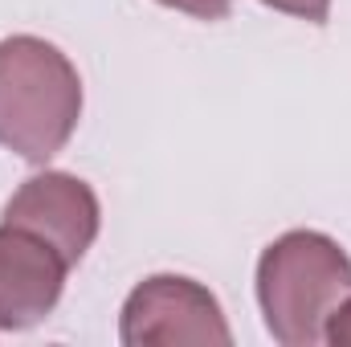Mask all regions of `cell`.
I'll return each instance as SVG.
<instances>
[{
	"label": "cell",
	"mask_w": 351,
	"mask_h": 347,
	"mask_svg": "<svg viewBox=\"0 0 351 347\" xmlns=\"http://www.w3.org/2000/svg\"><path fill=\"white\" fill-rule=\"evenodd\" d=\"M0 221L45 237L70 265H78L98 237L102 208L86 180L70 172H37L8 196Z\"/></svg>",
	"instance_id": "4"
},
{
	"label": "cell",
	"mask_w": 351,
	"mask_h": 347,
	"mask_svg": "<svg viewBox=\"0 0 351 347\" xmlns=\"http://www.w3.org/2000/svg\"><path fill=\"white\" fill-rule=\"evenodd\" d=\"M160 4H168L176 12H188V16H196V21H221V16H229V8H233V0H160Z\"/></svg>",
	"instance_id": "7"
},
{
	"label": "cell",
	"mask_w": 351,
	"mask_h": 347,
	"mask_svg": "<svg viewBox=\"0 0 351 347\" xmlns=\"http://www.w3.org/2000/svg\"><path fill=\"white\" fill-rule=\"evenodd\" d=\"M70 261L45 237L0 221V331L37 327L66 290Z\"/></svg>",
	"instance_id": "5"
},
{
	"label": "cell",
	"mask_w": 351,
	"mask_h": 347,
	"mask_svg": "<svg viewBox=\"0 0 351 347\" xmlns=\"http://www.w3.org/2000/svg\"><path fill=\"white\" fill-rule=\"evenodd\" d=\"M274 12H286V16H298V21H311V25H323L327 12H331V0H262Z\"/></svg>",
	"instance_id": "6"
},
{
	"label": "cell",
	"mask_w": 351,
	"mask_h": 347,
	"mask_svg": "<svg viewBox=\"0 0 351 347\" xmlns=\"http://www.w3.org/2000/svg\"><path fill=\"white\" fill-rule=\"evenodd\" d=\"M348 294L351 258L319 229H290L258 258V307L265 331L286 347L323 344V327Z\"/></svg>",
	"instance_id": "2"
},
{
	"label": "cell",
	"mask_w": 351,
	"mask_h": 347,
	"mask_svg": "<svg viewBox=\"0 0 351 347\" xmlns=\"http://www.w3.org/2000/svg\"><path fill=\"white\" fill-rule=\"evenodd\" d=\"M323 344L351 347V294L331 311V319H327V327H323Z\"/></svg>",
	"instance_id": "8"
},
{
	"label": "cell",
	"mask_w": 351,
	"mask_h": 347,
	"mask_svg": "<svg viewBox=\"0 0 351 347\" xmlns=\"http://www.w3.org/2000/svg\"><path fill=\"white\" fill-rule=\"evenodd\" d=\"M119 339L127 347H229L233 331H229V319L208 286H200L196 278H184V274H152L127 294L123 315H119Z\"/></svg>",
	"instance_id": "3"
},
{
	"label": "cell",
	"mask_w": 351,
	"mask_h": 347,
	"mask_svg": "<svg viewBox=\"0 0 351 347\" xmlns=\"http://www.w3.org/2000/svg\"><path fill=\"white\" fill-rule=\"evenodd\" d=\"M82 119V78L45 37L0 41V147L29 164H49Z\"/></svg>",
	"instance_id": "1"
}]
</instances>
